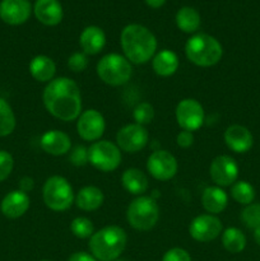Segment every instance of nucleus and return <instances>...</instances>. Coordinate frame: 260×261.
<instances>
[{"instance_id": "f3484780", "label": "nucleus", "mask_w": 260, "mask_h": 261, "mask_svg": "<svg viewBox=\"0 0 260 261\" xmlns=\"http://www.w3.org/2000/svg\"><path fill=\"white\" fill-rule=\"evenodd\" d=\"M30 205L31 199L28 194L23 193L18 189V190L10 191L3 198L2 203H0V211H2L3 216H5L7 218L17 219L27 213Z\"/></svg>"}, {"instance_id": "a19ab883", "label": "nucleus", "mask_w": 260, "mask_h": 261, "mask_svg": "<svg viewBox=\"0 0 260 261\" xmlns=\"http://www.w3.org/2000/svg\"><path fill=\"white\" fill-rule=\"evenodd\" d=\"M254 240H255V242H256V244L260 246V227L259 228L254 229Z\"/></svg>"}, {"instance_id": "6ab92c4d", "label": "nucleus", "mask_w": 260, "mask_h": 261, "mask_svg": "<svg viewBox=\"0 0 260 261\" xmlns=\"http://www.w3.org/2000/svg\"><path fill=\"white\" fill-rule=\"evenodd\" d=\"M33 13L38 22L54 27L63 20L64 10L59 0H37L33 7Z\"/></svg>"}, {"instance_id": "ddd939ff", "label": "nucleus", "mask_w": 260, "mask_h": 261, "mask_svg": "<svg viewBox=\"0 0 260 261\" xmlns=\"http://www.w3.org/2000/svg\"><path fill=\"white\" fill-rule=\"evenodd\" d=\"M223 232L221 219L213 214H200L189 224V233L191 239L198 242H211Z\"/></svg>"}, {"instance_id": "6e6552de", "label": "nucleus", "mask_w": 260, "mask_h": 261, "mask_svg": "<svg viewBox=\"0 0 260 261\" xmlns=\"http://www.w3.org/2000/svg\"><path fill=\"white\" fill-rule=\"evenodd\" d=\"M121 150L110 140H97L88 148V163L101 172H112L120 166Z\"/></svg>"}, {"instance_id": "ea45409f", "label": "nucleus", "mask_w": 260, "mask_h": 261, "mask_svg": "<svg viewBox=\"0 0 260 261\" xmlns=\"http://www.w3.org/2000/svg\"><path fill=\"white\" fill-rule=\"evenodd\" d=\"M144 2L147 3L148 7L157 9V8H161L163 4H165L166 0H144Z\"/></svg>"}, {"instance_id": "c85d7f7f", "label": "nucleus", "mask_w": 260, "mask_h": 261, "mask_svg": "<svg viewBox=\"0 0 260 261\" xmlns=\"http://www.w3.org/2000/svg\"><path fill=\"white\" fill-rule=\"evenodd\" d=\"M231 196L241 205H249L255 199V189L247 181H236L231 186Z\"/></svg>"}, {"instance_id": "79ce46f5", "label": "nucleus", "mask_w": 260, "mask_h": 261, "mask_svg": "<svg viewBox=\"0 0 260 261\" xmlns=\"http://www.w3.org/2000/svg\"><path fill=\"white\" fill-rule=\"evenodd\" d=\"M115 261H126V260H121V259H120V260H119V259H117V260H115Z\"/></svg>"}, {"instance_id": "1a4fd4ad", "label": "nucleus", "mask_w": 260, "mask_h": 261, "mask_svg": "<svg viewBox=\"0 0 260 261\" xmlns=\"http://www.w3.org/2000/svg\"><path fill=\"white\" fill-rule=\"evenodd\" d=\"M149 142V133L147 127L139 124H127L122 126L116 134V144L120 150L126 153H138L144 149Z\"/></svg>"}, {"instance_id": "f704fd0d", "label": "nucleus", "mask_w": 260, "mask_h": 261, "mask_svg": "<svg viewBox=\"0 0 260 261\" xmlns=\"http://www.w3.org/2000/svg\"><path fill=\"white\" fill-rule=\"evenodd\" d=\"M14 168L13 155L7 150H0V182L7 180Z\"/></svg>"}, {"instance_id": "423d86ee", "label": "nucleus", "mask_w": 260, "mask_h": 261, "mask_svg": "<svg viewBox=\"0 0 260 261\" xmlns=\"http://www.w3.org/2000/svg\"><path fill=\"white\" fill-rule=\"evenodd\" d=\"M126 219L137 231H149L160 219V206L152 196L140 195L127 206Z\"/></svg>"}, {"instance_id": "5701e85b", "label": "nucleus", "mask_w": 260, "mask_h": 261, "mask_svg": "<svg viewBox=\"0 0 260 261\" xmlns=\"http://www.w3.org/2000/svg\"><path fill=\"white\" fill-rule=\"evenodd\" d=\"M105 201V195L102 190L97 186H84L75 195V205L83 212H93L101 208Z\"/></svg>"}, {"instance_id": "a878e982", "label": "nucleus", "mask_w": 260, "mask_h": 261, "mask_svg": "<svg viewBox=\"0 0 260 261\" xmlns=\"http://www.w3.org/2000/svg\"><path fill=\"white\" fill-rule=\"evenodd\" d=\"M200 14L191 7H184L176 14V24L185 33H194L200 27Z\"/></svg>"}, {"instance_id": "4c0bfd02", "label": "nucleus", "mask_w": 260, "mask_h": 261, "mask_svg": "<svg viewBox=\"0 0 260 261\" xmlns=\"http://www.w3.org/2000/svg\"><path fill=\"white\" fill-rule=\"evenodd\" d=\"M68 261H98V260H97L93 255L89 254V252L76 251L69 256Z\"/></svg>"}, {"instance_id": "20e7f679", "label": "nucleus", "mask_w": 260, "mask_h": 261, "mask_svg": "<svg viewBox=\"0 0 260 261\" xmlns=\"http://www.w3.org/2000/svg\"><path fill=\"white\" fill-rule=\"evenodd\" d=\"M185 54L188 60L196 66L209 68L221 61L223 56V47L213 36L198 33L186 41Z\"/></svg>"}, {"instance_id": "a211bd4d", "label": "nucleus", "mask_w": 260, "mask_h": 261, "mask_svg": "<svg viewBox=\"0 0 260 261\" xmlns=\"http://www.w3.org/2000/svg\"><path fill=\"white\" fill-rule=\"evenodd\" d=\"M40 147L47 154L58 157L70 152L71 140L70 137L61 130H48L41 137Z\"/></svg>"}, {"instance_id": "c756f323", "label": "nucleus", "mask_w": 260, "mask_h": 261, "mask_svg": "<svg viewBox=\"0 0 260 261\" xmlns=\"http://www.w3.org/2000/svg\"><path fill=\"white\" fill-rule=\"evenodd\" d=\"M70 231L76 239L86 240L91 239L92 234L94 233V227L91 219L87 217H76L71 221Z\"/></svg>"}, {"instance_id": "bb28decb", "label": "nucleus", "mask_w": 260, "mask_h": 261, "mask_svg": "<svg viewBox=\"0 0 260 261\" xmlns=\"http://www.w3.org/2000/svg\"><path fill=\"white\" fill-rule=\"evenodd\" d=\"M222 245L231 254H239L246 247V236L241 229L228 227L222 232Z\"/></svg>"}, {"instance_id": "2eb2a0df", "label": "nucleus", "mask_w": 260, "mask_h": 261, "mask_svg": "<svg viewBox=\"0 0 260 261\" xmlns=\"http://www.w3.org/2000/svg\"><path fill=\"white\" fill-rule=\"evenodd\" d=\"M32 8L28 0H2L0 18L10 25L23 24L30 18Z\"/></svg>"}, {"instance_id": "9b49d317", "label": "nucleus", "mask_w": 260, "mask_h": 261, "mask_svg": "<svg viewBox=\"0 0 260 261\" xmlns=\"http://www.w3.org/2000/svg\"><path fill=\"white\" fill-rule=\"evenodd\" d=\"M178 163L172 153L165 149L154 150L148 157L147 171L158 181H168L177 173Z\"/></svg>"}, {"instance_id": "39448f33", "label": "nucleus", "mask_w": 260, "mask_h": 261, "mask_svg": "<svg viewBox=\"0 0 260 261\" xmlns=\"http://www.w3.org/2000/svg\"><path fill=\"white\" fill-rule=\"evenodd\" d=\"M97 75L105 84L119 87L127 83L133 75L132 63L120 54L111 53L97 63Z\"/></svg>"}, {"instance_id": "7ed1b4c3", "label": "nucleus", "mask_w": 260, "mask_h": 261, "mask_svg": "<svg viewBox=\"0 0 260 261\" xmlns=\"http://www.w3.org/2000/svg\"><path fill=\"white\" fill-rule=\"evenodd\" d=\"M127 236L119 226H106L89 239V251L98 261H115L126 247Z\"/></svg>"}, {"instance_id": "f8f14e48", "label": "nucleus", "mask_w": 260, "mask_h": 261, "mask_svg": "<svg viewBox=\"0 0 260 261\" xmlns=\"http://www.w3.org/2000/svg\"><path fill=\"white\" fill-rule=\"evenodd\" d=\"M106 129L103 115L94 109L82 111L76 119V133L86 142H97L101 139Z\"/></svg>"}, {"instance_id": "4be33fe9", "label": "nucleus", "mask_w": 260, "mask_h": 261, "mask_svg": "<svg viewBox=\"0 0 260 261\" xmlns=\"http://www.w3.org/2000/svg\"><path fill=\"white\" fill-rule=\"evenodd\" d=\"M28 70L32 78L40 83H48L54 79L56 73V64L46 55H37L30 61Z\"/></svg>"}, {"instance_id": "9d476101", "label": "nucleus", "mask_w": 260, "mask_h": 261, "mask_svg": "<svg viewBox=\"0 0 260 261\" xmlns=\"http://www.w3.org/2000/svg\"><path fill=\"white\" fill-rule=\"evenodd\" d=\"M176 121L186 132H196L204 124V109L195 98H184L176 106Z\"/></svg>"}, {"instance_id": "dca6fc26", "label": "nucleus", "mask_w": 260, "mask_h": 261, "mask_svg": "<svg viewBox=\"0 0 260 261\" xmlns=\"http://www.w3.org/2000/svg\"><path fill=\"white\" fill-rule=\"evenodd\" d=\"M224 143L235 153H246L254 145L251 132L244 125H229L224 132Z\"/></svg>"}, {"instance_id": "7c9ffc66", "label": "nucleus", "mask_w": 260, "mask_h": 261, "mask_svg": "<svg viewBox=\"0 0 260 261\" xmlns=\"http://www.w3.org/2000/svg\"><path fill=\"white\" fill-rule=\"evenodd\" d=\"M241 221L247 228L256 229L260 227V204L251 203L241 212Z\"/></svg>"}, {"instance_id": "473e14b6", "label": "nucleus", "mask_w": 260, "mask_h": 261, "mask_svg": "<svg viewBox=\"0 0 260 261\" xmlns=\"http://www.w3.org/2000/svg\"><path fill=\"white\" fill-rule=\"evenodd\" d=\"M88 66V58L86 54L82 53H73L68 58V68L70 69L73 73H82Z\"/></svg>"}, {"instance_id": "412c9836", "label": "nucleus", "mask_w": 260, "mask_h": 261, "mask_svg": "<svg viewBox=\"0 0 260 261\" xmlns=\"http://www.w3.org/2000/svg\"><path fill=\"white\" fill-rule=\"evenodd\" d=\"M201 205L209 214L222 213L228 205V195L219 186H209L201 194Z\"/></svg>"}, {"instance_id": "aec40b11", "label": "nucleus", "mask_w": 260, "mask_h": 261, "mask_svg": "<svg viewBox=\"0 0 260 261\" xmlns=\"http://www.w3.org/2000/svg\"><path fill=\"white\" fill-rule=\"evenodd\" d=\"M79 45L86 55H97L106 45V35L97 25H88L79 36Z\"/></svg>"}, {"instance_id": "37998d69", "label": "nucleus", "mask_w": 260, "mask_h": 261, "mask_svg": "<svg viewBox=\"0 0 260 261\" xmlns=\"http://www.w3.org/2000/svg\"><path fill=\"white\" fill-rule=\"evenodd\" d=\"M41 261H50V260H41Z\"/></svg>"}, {"instance_id": "393cba45", "label": "nucleus", "mask_w": 260, "mask_h": 261, "mask_svg": "<svg viewBox=\"0 0 260 261\" xmlns=\"http://www.w3.org/2000/svg\"><path fill=\"white\" fill-rule=\"evenodd\" d=\"M122 188L132 195L140 196L148 190V177L139 168H127L121 175Z\"/></svg>"}, {"instance_id": "f257e3e1", "label": "nucleus", "mask_w": 260, "mask_h": 261, "mask_svg": "<svg viewBox=\"0 0 260 261\" xmlns=\"http://www.w3.org/2000/svg\"><path fill=\"white\" fill-rule=\"evenodd\" d=\"M42 101L48 114L61 121H74L82 114L81 89L66 76L54 78L46 84Z\"/></svg>"}, {"instance_id": "b1692460", "label": "nucleus", "mask_w": 260, "mask_h": 261, "mask_svg": "<svg viewBox=\"0 0 260 261\" xmlns=\"http://www.w3.org/2000/svg\"><path fill=\"white\" fill-rule=\"evenodd\" d=\"M180 60L176 53L167 50H161L152 59V68L154 73L160 76H171L177 71Z\"/></svg>"}, {"instance_id": "cd10ccee", "label": "nucleus", "mask_w": 260, "mask_h": 261, "mask_svg": "<svg viewBox=\"0 0 260 261\" xmlns=\"http://www.w3.org/2000/svg\"><path fill=\"white\" fill-rule=\"evenodd\" d=\"M17 125L14 111L12 106L0 97V137H8L12 134Z\"/></svg>"}, {"instance_id": "58836bf2", "label": "nucleus", "mask_w": 260, "mask_h": 261, "mask_svg": "<svg viewBox=\"0 0 260 261\" xmlns=\"http://www.w3.org/2000/svg\"><path fill=\"white\" fill-rule=\"evenodd\" d=\"M35 188V181L30 176H24V177L20 178L19 181V190L23 193H30L32 191V189Z\"/></svg>"}, {"instance_id": "2f4dec72", "label": "nucleus", "mask_w": 260, "mask_h": 261, "mask_svg": "<svg viewBox=\"0 0 260 261\" xmlns=\"http://www.w3.org/2000/svg\"><path fill=\"white\" fill-rule=\"evenodd\" d=\"M133 117H134L135 124L145 126V125L150 124L154 119V109L148 102H140L133 111Z\"/></svg>"}, {"instance_id": "c9c22d12", "label": "nucleus", "mask_w": 260, "mask_h": 261, "mask_svg": "<svg viewBox=\"0 0 260 261\" xmlns=\"http://www.w3.org/2000/svg\"><path fill=\"white\" fill-rule=\"evenodd\" d=\"M162 261H191V256L185 249L181 247H173L165 252Z\"/></svg>"}, {"instance_id": "f03ea898", "label": "nucleus", "mask_w": 260, "mask_h": 261, "mask_svg": "<svg viewBox=\"0 0 260 261\" xmlns=\"http://www.w3.org/2000/svg\"><path fill=\"white\" fill-rule=\"evenodd\" d=\"M124 56L132 64H145L153 59L157 50V38L142 24H127L120 35Z\"/></svg>"}, {"instance_id": "e433bc0d", "label": "nucleus", "mask_w": 260, "mask_h": 261, "mask_svg": "<svg viewBox=\"0 0 260 261\" xmlns=\"http://www.w3.org/2000/svg\"><path fill=\"white\" fill-rule=\"evenodd\" d=\"M176 143L180 148H189L193 145L194 143V134L191 132H186V130H183L177 134L176 137Z\"/></svg>"}, {"instance_id": "4468645a", "label": "nucleus", "mask_w": 260, "mask_h": 261, "mask_svg": "<svg viewBox=\"0 0 260 261\" xmlns=\"http://www.w3.org/2000/svg\"><path fill=\"white\" fill-rule=\"evenodd\" d=\"M209 175L216 186H232L239 177V165L231 155L222 154L214 158L209 166Z\"/></svg>"}, {"instance_id": "72a5a7b5", "label": "nucleus", "mask_w": 260, "mask_h": 261, "mask_svg": "<svg viewBox=\"0 0 260 261\" xmlns=\"http://www.w3.org/2000/svg\"><path fill=\"white\" fill-rule=\"evenodd\" d=\"M69 162L75 167L86 166L88 163V148H86L84 145H75L73 149H70Z\"/></svg>"}, {"instance_id": "0eeeda50", "label": "nucleus", "mask_w": 260, "mask_h": 261, "mask_svg": "<svg viewBox=\"0 0 260 261\" xmlns=\"http://www.w3.org/2000/svg\"><path fill=\"white\" fill-rule=\"evenodd\" d=\"M42 199L45 205L54 212H65L75 200L70 182L63 176H51L42 188Z\"/></svg>"}]
</instances>
